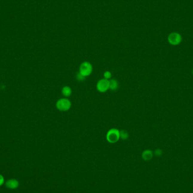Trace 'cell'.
<instances>
[{"label": "cell", "mask_w": 193, "mask_h": 193, "mask_svg": "<svg viewBox=\"0 0 193 193\" xmlns=\"http://www.w3.org/2000/svg\"><path fill=\"white\" fill-rule=\"evenodd\" d=\"M192 73H193V70H192Z\"/></svg>", "instance_id": "cell-15"}, {"label": "cell", "mask_w": 193, "mask_h": 193, "mask_svg": "<svg viewBox=\"0 0 193 193\" xmlns=\"http://www.w3.org/2000/svg\"><path fill=\"white\" fill-rule=\"evenodd\" d=\"M19 182L16 179H10L6 181V187L10 189H15L19 186Z\"/></svg>", "instance_id": "cell-6"}, {"label": "cell", "mask_w": 193, "mask_h": 193, "mask_svg": "<svg viewBox=\"0 0 193 193\" xmlns=\"http://www.w3.org/2000/svg\"><path fill=\"white\" fill-rule=\"evenodd\" d=\"M168 41L172 45H178L182 41V37L181 35L177 32H172L168 37Z\"/></svg>", "instance_id": "cell-4"}, {"label": "cell", "mask_w": 193, "mask_h": 193, "mask_svg": "<svg viewBox=\"0 0 193 193\" xmlns=\"http://www.w3.org/2000/svg\"><path fill=\"white\" fill-rule=\"evenodd\" d=\"M120 139V131L117 128H111L107 132V141L110 143H115Z\"/></svg>", "instance_id": "cell-1"}, {"label": "cell", "mask_w": 193, "mask_h": 193, "mask_svg": "<svg viewBox=\"0 0 193 193\" xmlns=\"http://www.w3.org/2000/svg\"><path fill=\"white\" fill-rule=\"evenodd\" d=\"M76 79L78 81H83L85 80V77L82 75L81 73L79 72L77 73L76 74Z\"/></svg>", "instance_id": "cell-12"}, {"label": "cell", "mask_w": 193, "mask_h": 193, "mask_svg": "<svg viewBox=\"0 0 193 193\" xmlns=\"http://www.w3.org/2000/svg\"><path fill=\"white\" fill-rule=\"evenodd\" d=\"M5 182V179L2 175L0 174V186H1Z\"/></svg>", "instance_id": "cell-14"}, {"label": "cell", "mask_w": 193, "mask_h": 193, "mask_svg": "<svg viewBox=\"0 0 193 193\" xmlns=\"http://www.w3.org/2000/svg\"><path fill=\"white\" fill-rule=\"evenodd\" d=\"M62 94L65 97L70 96L72 94V89L70 86H65L63 87L62 89Z\"/></svg>", "instance_id": "cell-8"}, {"label": "cell", "mask_w": 193, "mask_h": 193, "mask_svg": "<svg viewBox=\"0 0 193 193\" xmlns=\"http://www.w3.org/2000/svg\"><path fill=\"white\" fill-rule=\"evenodd\" d=\"M93 72V66L89 62L85 61L80 66L79 72L84 77L90 76Z\"/></svg>", "instance_id": "cell-3"}, {"label": "cell", "mask_w": 193, "mask_h": 193, "mask_svg": "<svg viewBox=\"0 0 193 193\" xmlns=\"http://www.w3.org/2000/svg\"><path fill=\"white\" fill-rule=\"evenodd\" d=\"M103 77L104 79H107V80H110L111 79L112 74L111 72L110 71H105L103 73Z\"/></svg>", "instance_id": "cell-11"}, {"label": "cell", "mask_w": 193, "mask_h": 193, "mask_svg": "<svg viewBox=\"0 0 193 193\" xmlns=\"http://www.w3.org/2000/svg\"><path fill=\"white\" fill-rule=\"evenodd\" d=\"M129 137V134L127 131L122 129L120 131V138L122 140H126Z\"/></svg>", "instance_id": "cell-10"}, {"label": "cell", "mask_w": 193, "mask_h": 193, "mask_svg": "<svg viewBox=\"0 0 193 193\" xmlns=\"http://www.w3.org/2000/svg\"><path fill=\"white\" fill-rule=\"evenodd\" d=\"M96 89L101 93H105L109 89V80L105 79H102L97 82Z\"/></svg>", "instance_id": "cell-5"}, {"label": "cell", "mask_w": 193, "mask_h": 193, "mask_svg": "<svg viewBox=\"0 0 193 193\" xmlns=\"http://www.w3.org/2000/svg\"><path fill=\"white\" fill-rule=\"evenodd\" d=\"M118 88V82L115 79L109 80V89L116 91Z\"/></svg>", "instance_id": "cell-9"}, {"label": "cell", "mask_w": 193, "mask_h": 193, "mask_svg": "<svg viewBox=\"0 0 193 193\" xmlns=\"http://www.w3.org/2000/svg\"><path fill=\"white\" fill-rule=\"evenodd\" d=\"M71 104L70 100L67 98H63L58 99L56 103L57 109L61 111H67L71 108Z\"/></svg>", "instance_id": "cell-2"}, {"label": "cell", "mask_w": 193, "mask_h": 193, "mask_svg": "<svg viewBox=\"0 0 193 193\" xmlns=\"http://www.w3.org/2000/svg\"><path fill=\"white\" fill-rule=\"evenodd\" d=\"M154 154L157 156V157H160L163 154V151L160 149V148H157L154 151Z\"/></svg>", "instance_id": "cell-13"}, {"label": "cell", "mask_w": 193, "mask_h": 193, "mask_svg": "<svg viewBox=\"0 0 193 193\" xmlns=\"http://www.w3.org/2000/svg\"><path fill=\"white\" fill-rule=\"evenodd\" d=\"M154 155V153L150 150H145L142 153V158L145 161H148L152 159Z\"/></svg>", "instance_id": "cell-7"}]
</instances>
